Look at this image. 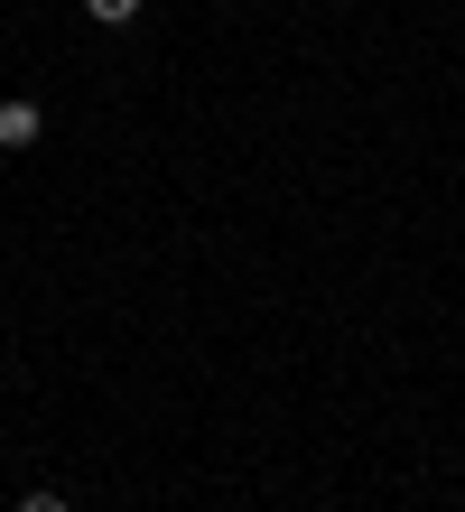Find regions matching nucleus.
<instances>
[{
    "mask_svg": "<svg viewBox=\"0 0 465 512\" xmlns=\"http://www.w3.org/2000/svg\"><path fill=\"white\" fill-rule=\"evenodd\" d=\"M38 131H47V112L28 103V94H19V103H0V149H28Z\"/></svg>",
    "mask_w": 465,
    "mask_h": 512,
    "instance_id": "f257e3e1",
    "label": "nucleus"
},
{
    "mask_svg": "<svg viewBox=\"0 0 465 512\" xmlns=\"http://www.w3.org/2000/svg\"><path fill=\"white\" fill-rule=\"evenodd\" d=\"M84 10H93V28H131V19H140V0H84Z\"/></svg>",
    "mask_w": 465,
    "mask_h": 512,
    "instance_id": "f03ea898",
    "label": "nucleus"
},
{
    "mask_svg": "<svg viewBox=\"0 0 465 512\" xmlns=\"http://www.w3.org/2000/svg\"><path fill=\"white\" fill-rule=\"evenodd\" d=\"M19 512H66V494H47V485H38V494H19Z\"/></svg>",
    "mask_w": 465,
    "mask_h": 512,
    "instance_id": "7ed1b4c3",
    "label": "nucleus"
}]
</instances>
